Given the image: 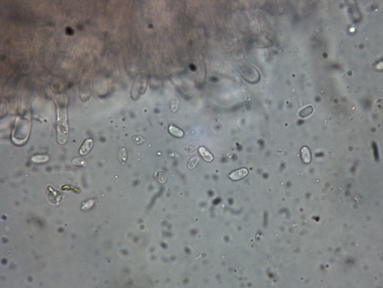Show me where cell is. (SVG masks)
<instances>
[{"instance_id": "cell-1", "label": "cell", "mask_w": 383, "mask_h": 288, "mask_svg": "<svg viewBox=\"0 0 383 288\" xmlns=\"http://www.w3.org/2000/svg\"><path fill=\"white\" fill-rule=\"evenodd\" d=\"M30 131L29 122L18 118L16 121L11 135L12 142L18 145L25 144L28 139Z\"/></svg>"}, {"instance_id": "cell-2", "label": "cell", "mask_w": 383, "mask_h": 288, "mask_svg": "<svg viewBox=\"0 0 383 288\" xmlns=\"http://www.w3.org/2000/svg\"><path fill=\"white\" fill-rule=\"evenodd\" d=\"M57 140L59 144H63L68 139L69 129L66 108L58 109Z\"/></svg>"}, {"instance_id": "cell-3", "label": "cell", "mask_w": 383, "mask_h": 288, "mask_svg": "<svg viewBox=\"0 0 383 288\" xmlns=\"http://www.w3.org/2000/svg\"><path fill=\"white\" fill-rule=\"evenodd\" d=\"M248 173V170L246 168H242L232 172L229 175L231 179L236 181L241 179L247 176Z\"/></svg>"}, {"instance_id": "cell-4", "label": "cell", "mask_w": 383, "mask_h": 288, "mask_svg": "<svg viewBox=\"0 0 383 288\" xmlns=\"http://www.w3.org/2000/svg\"><path fill=\"white\" fill-rule=\"evenodd\" d=\"M94 145V141L92 139L86 140L82 146L79 151L80 154L81 155H85L89 152Z\"/></svg>"}, {"instance_id": "cell-5", "label": "cell", "mask_w": 383, "mask_h": 288, "mask_svg": "<svg viewBox=\"0 0 383 288\" xmlns=\"http://www.w3.org/2000/svg\"><path fill=\"white\" fill-rule=\"evenodd\" d=\"M300 154L302 160L305 163H310L311 161V154L310 149L307 146H303L301 149Z\"/></svg>"}, {"instance_id": "cell-6", "label": "cell", "mask_w": 383, "mask_h": 288, "mask_svg": "<svg viewBox=\"0 0 383 288\" xmlns=\"http://www.w3.org/2000/svg\"><path fill=\"white\" fill-rule=\"evenodd\" d=\"M199 153L201 157L206 161L211 162L213 160V157L212 154L206 148L204 147H201L199 149Z\"/></svg>"}, {"instance_id": "cell-7", "label": "cell", "mask_w": 383, "mask_h": 288, "mask_svg": "<svg viewBox=\"0 0 383 288\" xmlns=\"http://www.w3.org/2000/svg\"><path fill=\"white\" fill-rule=\"evenodd\" d=\"M168 130L170 134L175 137L181 138L184 135V132L174 125H170L169 127Z\"/></svg>"}, {"instance_id": "cell-8", "label": "cell", "mask_w": 383, "mask_h": 288, "mask_svg": "<svg viewBox=\"0 0 383 288\" xmlns=\"http://www.w3.org/2000/svg\"><path fill=\"white\" fill-rule=\"evenodd\" d=\"M31 159L32 161L35 163H41L47 162L49 160V157L47 155L39 154L33 156Z\"/></svg>"}, {"instance_id": "cell-9", "label": "cell", "mask_w": 383, "mask_h": 288, "mask_svg": "<svg viewBox=\"0 0 383 288\" xmlns=\"http://www.w3.org/2000/svg\"><path fill=\"white\" fill-rule=\"evenodd\" d=\"M313 111V107L311 106H309L301 111L299 113V115L302 118H305L311 115Z\"/></svg>"}, {"instance_id": "cell-10", "label": "cell", "mask_w": 383, "mask_h": 288, "mask_svg": "<svg viewBox=\"0 0 383 288\" xmlns=\"http://www.w3.org/2000/svg\"><path fill=\"white\" fill-rule=\"evenodd\" d=\"M118 158L121 163L122 164H125V162H126L127 157V152L126 149L125 148L121 149L119 151L118 154Z\"/></svg>"}, {"instance_id": "cell-11", "label": "cell", "mask_w": 383, "mask_h": 288, "mask_svg": "<svg viewBox=\"0 0 383 288\" xmlns=\"http://www.w3.org/2000/svg\"><path fill=\"white\" fill-rule=\"evenodd\" d=\"M72 163L75 165L80 166H85L87 165L88 162L86 160L80 157H76L72 161Z\"/></svg>"}, {"instance_id": "cell-12", "label": "cell", "mask_w": 383, "mask_h": 288, "mask_svg": "<svg viewBox=\"0 0 383 288\" xmlns=\"http://www.w3.org/2000/svg\"><path fill=\"white\" fill-rule=\"evenodd\" d=\"M200 161L199 157H193L189 160L188 164V167L190 169H192L196 166Z\"/></svg>"}, {"instance_id": "cell-13", "label": "cell", "mask_w": 383, "mask_h": 288, "mask_svg": "<svg viewBox=\"0 0 383 288\" xmlns=\"http://www.w3.org/2000/svg\"><path fill=\"white\" fill-rule=\"evenodd\" d=\"M132 140L136 144H141L144 142L145 139L142 136H135L133 137Z\"/></svg>"}, {"instance_id": "cell-14", "label": "cell", "mask_w": 383, "mask_h": 288, "mask_svg": "<svg viewBox=\"0 0 383 288\" xmlns=\"http://www.w3.org/2000/svg\"><path fill=\"white\" fill-rule=\"evenodd\" d=\"M158 178L159 182L161 183H164L166 181V176L163 172H160L158 174Z\"/></svg>"}, {"instance_id": "cell-15", "label": "cell", "mask_w": 383, "mask_h": 288, "mask_svg": "<svg viewBox=\"0 0 383 288\" xmlns=\"http://www.w3.org/2000/svg\"><path fill=\"white\" fill-rule=\"evenodd\" d=\"M197 146L195 144H194L188 146L186 148L185 150L188 153H191L194 152L197 149Z\"/></svg>"}, {"instance_id": "cell-16", "label": "cell", "mask_w": 383, "mask_h": 288, "mask_svg": "<svg viewBox=\"0 0 383 288\" xmlns=\"http://www.w3.org/2000/svg\"><path fill=\"white\" fill-rule=\"evenodd\" d=\"M93 201L90 200L87 202L85 204V205L82 207V209H87L90 208V207L93 205Z\"/></svg>"}]
</instances>
